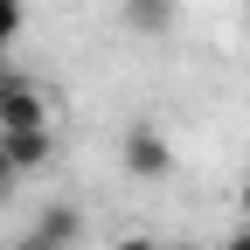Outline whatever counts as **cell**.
<instances>
[{
    "label": "cell",
    "mask_w": 250,
    "mask_h": 250,
    "mask_svg": "<svg viewBox=\"0 0 250 250\" xmlns=\"http://www.w3.org/2000/svg\"><path fill=\"white\" fill-rule=\"evenodd\" d=\"M118 174H132V181H167L174 174V139L160 132V125H146V118H132L118 132Z\"/></svg>",
    "instance_id": "1"
},
{
    "label": "cell",
    "mask_w": 250,
    "mask_h": 250,
    "mask_svg": "<svg viewBox=\"0 0 250 250\" xmlns=\"http://www.w3.org/2000/svg\"><path fill=\"white\" fill-rule=\"evenodd\" d=\"M35 125H56V104L35 77H14L0 62V132H35Z\"/></svg>",
    "instance_id": "2"
},
{
    "label": "cell",
    "mask_w": 250,
    "mask_h": 250,
    "mask_svg": "<svg viewBox=\"0 0 250 250\" xmlns=\"http://www.w3.org/2000/svg\"><path fill=\"white\" fill-rule=\"evenodd\" d=\"M77 236H83V208L77 202H49L35 223L14 236V250H77Z\"/></svg>",
    "instance_id": "3"
},
{
    "label": "cell",
    "mask_w": 250,
    "mask_h": 250,
    "mask_svg": "<svg viewBox=\"0 0 250 250\" xmlns=\"http://www.w3.org/2000/svg\"><path fill=\"white\" fill-rule=\"evenodd\" d=\"M0 160H7L21 181L42 174V167L56 160V125H35V132H0Z\"/></svg>",
    "instance_id": "4"
},
{
    "label": "cell",
    "mask_w": 250,
    "mask_h": 250,
    "mask_svg": "<svg viewBox=\"0 0 250 250\" xmlns=\"http://www.w3.org/2000/svg\"><path fill=\"white\" fill-rule=\"evenodd\" d=\"M118 21L132 35H167L174 28V0H118Z\"/></svg>",
    "instance_id": "5"
},
{
    "label": "cell",
    "mask_w": 250,
    "mask_h": 250,
    "mask_svg": "<svg viewBox=\"0 0 250 250\" xmlns=\"http://www.w3.org/2000/svg\"><path fill=\"white\" fill-rule=\"evenodd\" d=\"M14 35H21V0H0V56H7Z\"/></svg>",
    "instance_id": "6"
},
{
    "label": "cell",
    "mask_w": 250,
    "mask_h": 250,
    "mask_svg": "<svg viewBox=\"0 0 250 250\" xmlns=\"http://www.w3.org/2000/svg\"><path fill=\"white\" fill-rule=\"evenodd\" d=\"M223 250H250V215H243V229H229V236H223Z\"/></svg>",
    "instance_id": "7"
},
{
    "label": "cell",
    "mask_w": 250,
    "mask_h": 250,
    "mask_svg": "<svg viewBox=\"0 0 250 250\" xmlns=\"http://www.w3.org/2000/svg\"><path fill=\"white\" fill-rule=\"evenodd\" d=\"M14 181H21V174H14L7 160H0V202H7V195H14Z\"/></svg>",
    "instance_id": "8"
},
{
    "label": "cell",
    "mask_w": 250,
    "mask_h": 250,
    "mask_svg": "<svg viewBox=\"0 0 250 250\" xmlns=\"http://www.w3.org/2000/svg\"><path fill=\"white\" fill-rule=\"evenodd\" d=\"M111 250H153V236H125V243H111Z\"/></svg>",
    "instance_id": "9"
},
{
    "label": "cell",
    "mask_w": 250,
    "mask_h": 250,
    "mask_svg": "<svg viewBox=\"0 0 250 250\" xmlns=\"http://www.w3.org/2000/svg\"><path fill=\"white\" fill-rule=\"evenodd\" d=\"M236 202H243V215H250V174H243V188H236Z\"/></svg>",
    "instance_id": "10"
},
{
    "label": "cell",
    "mask_w": 250,
    "mask_h": 250,
    "mask_svg": "<svg viewBox=\"0 0 250 250\" xmlns=\"http://www.w3.org/2000/svg\"><path fill=\"white\" fill-rule=\"evenodd\" d=\"M153 250H195V243H153Z\"/></svg>",
    "instance_id": "11"
}]
</instances>
